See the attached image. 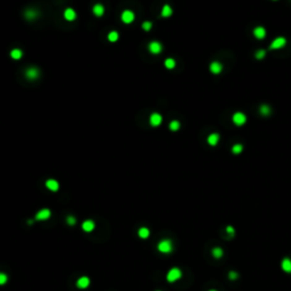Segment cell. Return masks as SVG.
I'll return each instance as SVG.
<instances>
[{
  "mask_svg": "<svg viewBox=\"0 0 291 291\" xmlns=\"http://www.w3.org/2000/svg\"><path fill=\"white\" fill-rule=\"evenodd\" d=\"M209 291H216V290H214V289H212V290H209Z\"/></svg>",
  "mask_w": 291,
  "mask_h": 291,
  "instance_id": "35",
  "label": "cell"
},
{
  "mask_svg": "<svg viewBox=\"0 0 291 291\" xmlns=\"http://www.w3.org/2000/svg\"><path fill=\"white\" fill-rule=\"evenodd\" d=\"M149 50L151 53H159L161 51V45L157 41H152L149 45Z\"/></svg>",
  "mask_w": 291,
  "mask_h": 291,
  "instance_id": "12",
  "label": "cell"
},
{
  "mask_svg": "<svg viewBox=\"0 0 291 291\" xmlns=\"http://www.w3.org/2000/svg\"><path fill=\"white\" fill-rule=\"evenodd\" d=\"M134 19V13L131 11H123L122 14V21L124 22V23H126V24H130V23H132Z\"/></svg>",
  "mask_w": 291,
  "mask_h": 291,
  "instance_id": "5",
  "label": "cell"
},
{
  "mask_svg": "<svg viewBox=\"0 0 291 291\" xmlns=\"http://www.w3.org/2000/svg\"><path fill=\"white\" fill-rule=\"evenodd\" d=\"M246 121H247V117L242 113H235L234 115H233V123H234L235 125H243Z\"/></svg>",
  "mask_w": 291,
  "mask_h": 291,
  "instance_id": "4",
  "label": "cell"
},
{
  "mask_svg": "<svg viewBox=\"0 0 291 291\" xmlns=\"http://www.w3.org/2000/svg\"><path fill=\"white\" fill-rule=\"evenodd\" d=\"M66 221H67V223H68V225H74L76 223V218L74 217V216H68Z\"/></svg>",
  "mask_w": 291,
  "mask_h": 291,
  "instance_id": "31",
  "label": "cell"
},
{
  "mask_svg": "<svg viewBox=\"0 0 291 291\" xmlns=\"http://www.w3.org/2000/svg\"><path fill=\"white\" fill-rule=\"evenodd\" d=\"M95 228H96L95 222L91 221V220H87V221L82 223V230L84 232H91L95 230Z\"/></svg>",
  "mask_w": 291,
  "mask_h": 291,
  "instance_id": "6",
  "label": "cell"
},
{
  "mask_svg": "<svg viewBox=\"0 0 291 291\" xmlns=\"http://www.w3.org/2000/svg\"><path fill=\"white\" fill-rule=\"evenodd\" d=\"M209 68H211L212 73L218 74L222 71V65L218 63V62H214V63L211 64V67H209Z\"/></svg>",
  "mask_w": 291,
  "mask_h": 291,
  "instance_id": "17",
  "label": "cell"
},
{
  "mask_svg": "<svg viewBox=\"0 0 291 291\" xmlns=\"http://www.w3.org/2000/svg\"><path fill=\"white\" fill-rule=\"evenodd\" d=\"M218 140H220V135H218L217 133L211 134V135L208 137V139H207L208 143L211 144V146H216V144H217V142H218Z\"/></svg>",
  "mask_w": 291,
  "mask_h": 291,
  "instance_id": "16",
  "label": "cell"
},
{
  "mask_svg": "<svg viewBox=\"0 0 291 291\" xmlns=\"http://www.w3.org/2000/svg\"><path fill=\"white\" fill-rule=\"evenodd\" d=\"M89 284H90V279H89L88 276H81L76 282V285L80 288V289H85V288H88Z\"/></svg>",
  "mask_w": 291,
  "mask_h": 291,
  "instance_id": "8",
  "label": "cell"
},
{
  "mask_svg": "<svg viewBox=\"0 0 291 291\" xmlns=\"http://www.w3.org/2000/svg\"><path fill=\"white\" fill-rule=\"evenodd\" d=\"M158 250L163 254H169L172 251L173 249V245L171 240H161L157 246Z\"/></svg>",
  "mask_w": 291,
  "mask_h": 291,
  "instance_id": "2",
  "label": "cell"
},
{
  "mask_svg": "<svg viewBox=\"0 0 291 291\" xmlns=\"http://www.w3.org/2000/svg\"><path fill=\"white\" fill-rule=\"evenodd\" d=\"M8 281V276L7 274L2 273V272H0V285H4V284L7 283Z\"/></svg>",
  "mask_w": 291,
  "mask_h": 291,
  "instance_id": "27",
  "label": "cell"
},
{
  "mask_svg": "<svg viewBox=\"0 0 291 291\" xmlns=\"http://www.w3.org/2000/svg\"><path fill=\"white\" fill-rule=\"evenodd\" d=\"M104 11H105V8H104V6L100 5V4L96 5L95 7H93V14H95L96 16H102Z\"/></svg>",
  "mask_w": 291,
  "mask_h": 291,
  "instance_id": "19",
  "label": "cell"
},
{
  "mask_svg": "<svg viewBox=\"0 0 291 291\" xmlns=\"http://www.w3.org/2000/svg\"><path fill=\"white\" fill-rule=\"evenodd\" d=\"M151 26H152V24H151L150 22H144L143 24H142V28L146 30V31H149L151 28Z\"/></svg>",
  "mask_w": 291,
  "mask_h": 291,
  "instance_id": "33",
  "label": "cell"
},
{
  "mask_svg": "<svg viewBox=\"0 0 291 291\" xmlns=\"http://www.w3.org/2000/svg\"><path fill=\"white\" fill-rule=\"evenodd\" d=\"M226 232L230 233V234H233V233H234V229L232 228V226H228V228H226Z\"/></svg>",
  "mask_w": 291,
  "mask_h": 291,
  "instance_id": "34",
  "label": "cell"
},
{
  "mask_svg": "<svg viewBox=\"0 0 291 291\" xmlns=\"http://www.w3.org/2000/svg\"><path fill=\"white\" fill-rule=\"evenodd\" d=\"M46 186L50 191H53V192H55V191H57V190L59 189V183L57 182L56 180L51 179V180H48L46 182Z\"/></svg>",
  "mask_w": 291,
  "mask_h": 291,
  "instance_id": "11",
  "label": "cell"
},
{
  "mask_svg": "<svg viewBox=\"0 0 291 291\" xmlns=\"http://www.w3.org/2000/svg\"><path fill=\"white\" fill-rule=\"evenodd\" d=\"M181 276H182L181 270L178 268V267H173V268H171L169 271V273L166 275V280L169 281V283H173V282L178 281L179 279H181Z\"/></svg>",
  "mask_w": 291,
  "mask_h": 291,
  "instance_id": "1",
  "label": "cell"
},
{
  "mask_svg": "<svg viewBox=\"0 0 291 291\" xmlns=\"http://www.w3.org/2000/svg\"><path fill=\"white\" fill-rule=\"evenodd\" d=\"M281 267H282V270H283L285 273H291V259L290 258H288V257L283 258L282 262H281Z\"/></svg>",
  "mask_w": 291,
  "mask_h": 291,
  "instance_id": "10",
  "label": "cell"
},
{
  "mask_svg": "<svg viewBox=\"0 0 291 291\" xmlns=\"http://www.w3.org/2000/svg\"><path fill=\"white\" fill-rule=\"evenodd\" d=\"M161 121H163V117L160 116V114L154 113V114L150 116V124L152 125V126H158V125H160Z\"/></svg>",
  "mask_w": 291,
  "mask_h": 291,
  "instance_id": "7",
  "label": "cell"
},
{
  "mask_svg": "<svg viewBox=\"0 0 291 291\" xmlns=\"http://www.w3.org/2000/svg\"><path fill=\"white\" fill-rule=\"evenodd\" d=\"M64 16H65V18H66L67 21H74L75 17H76V14H75V11H74L72 8H68V9L65 11Z\"/></svg>",
  "mask_w": 291,
  "mask_h": 291,
  "instance_id": "14",
  "label": "cell"
},
{
  "mask_svg": "<svg viewBox=\"0 0 291 291\" xmlns=\"http://www.w3.org/2000/svg\"><path fill=\"white\" fill-rule=\"evenodd\" d=\"M241 151H242L241 144H235V146H233V148H232V152H233V154H240Z\"/></svg>",
  "mask_w": 291,
  "mask_h": 291,
  "instance_id": "29",
  "label": "cell"
},
{
  "mask_svg": "<svg viewBox=\"0 0 291 291\" xmlns=\"http://www.w3.org/2000/svg\"><path fill=\"white\" fill-rule=\"evenodd\" d=\"M285 45V39L284 38H276L271 45V49H280Z\"/></svg>",
  "mask_w": 291,
  "mask_h": 291,
  "instance_id": "9",
  "label": "cell"
},
{
  "mask_svg": "<svg viewBox=\"0 0 291 291\" xmlns=\"http://www.w3.org/2000/svg\"><path fill=\"white\" fill-rule=\"evenodd\" d=\"M212 255H213L215 258H221V257H223L224 253H223L222 248H218V247H216V248H214L213 250H212Z\"/></svg>",
  "mask_w": 291,
  "mask_h": 291,
  "instance_id": "21",
  "label": "cell"
},
{
  "mask_svg": "<svg viewBox=\"0 0 291 291\" xmlns=\"http://www.w3.org/2000/svg\"><path fill=\"white\" fill-rule=\"evenodd\" d=\"M51 216V212L48 208H43L41 211H39L35 215V220L36 221H47L48 218H50Z\"/></svg>",
  "mask_w": 291,
  "mask_h": 291,
  "instance_id": "3",
  "label": "cell"
},
{
  "mask_svg": "<svg viewBox=\"0 0 291 291\" xmlns=\"http://www.w3.org/2000/svg\"><path fill=\"white\" fill-rule=\"evenodd\" d=\"M270 113H271V109L268 106L262 105V107H260V114H263V115H270Z\"/></svg>",
  "mask_w": 291,
  "mask_h": 291,
  "instance_id": "26",
  "label": "cell"
},
{
  "mask_svg": "<svg viewBox=\"0 0 291 291\" xmlns=\"http://www.w3.org/2000/svg\"><path fill=\"white\" fill-rule=\"evenodd\" d=\"M158 291H159V290H158Z\"/></svg>",
  "mask_w": 291,
  "mask_h": 291,
  "instance_id": "36",
  "label": "cell"
},
{
  "mask_svg": "<svg viewBox=\"0 0 291 291\" xmlns=\"http://www.w3.org/2000/svg\"><path fill=\"white\" fill-rule=\"evenodd\" d=\"M138 235H139V238L141 239H147L149 235H150V231H149V229L148 228H141L139 231H138Z\"/></svg>",
  "mask_w": 291,
  "mask_h": 291,
  "instance_id": "18",
  "label": "cell"
},
{
  "mask_svg": "<svg viewBox=\"0 0 291 291\" xmlns=\"http://www.w3.org/2000/svg\"><path fill=\"white\" fill-rule=\"evenodd\" d=\"M39 76V71L38 68H34V67H31L26 71V77H28L30 80H35L36 77Z\"/></svg>",
  "mask_w": 291,
  "mask_h": 291,
  "instance_id": "13",
  "label": "cell"
},
{
  "mask_svg": "<svg viewBox=\"0 0 291 291\" xmlns=\"http://www.w3.org/2000/svg\"><path fill=\"white\" fill-rule=\"evenodd\" d=\"M108 40L110 42H116V41L118 40V33L116 31H112L108 34Z\"/></svg>",
  "mask_w": 291,
  "mask_h": 291,
  "instance_id": "24",
  "label": "cell"
},
{
  "mask_svg": "<svg viewBox=\"0 0 291 291\" xmlns=\"http://www.w3.org/2000/svg\"><path fill=\"white\" fill-rule=\"evenodd\" d=\"M173 13L172 8L169 7V5H165L164 7H163V11H161V16L163 17H169V16H171Z\"/></svg>",
  "mask_w": 291,
  "mask_h": 291,
  "instance_id": "20",
  "label": "cell"
},
{
  "mask_svg": "<svg viewBox=\"0 0 291 291\" xmlns=\"http://www.w3.org/2000/svg\"><path fill=\"white\" fill-rule=\"evenodd\" d=\"M254 34H255V36H256L257 39H263L265 38V35H266V31H265V28H256L255 30H254Z\"/></svg>",
  "mask_w": 291,
  "mask_h": 291,
  "instance_id": "15",
  "label": "cell"
},
{
  "mask_svg": "<svg viewBox=\"0 0 291 291\" xmlns=\"http://www.w3.org/2000/svg\"><path fill=\"white\" fill-rule=\"evenodd\" d=\"M39 14L38 11H33V9H30V11H26V13H25V17L28 18V19H34L35 17H38Z\"/></svg>",
  "mask_w": 291,
  "mask_h": 291,
  "instance_id": "22",
  "label": "cell"
},
{
  "mask_svg": "<svg viewBox=\"0 0 291 291\" xmlns=\"http://www.w3.org/2000/svg\"><path fill=\"white\" fill-rule=\"evenodd\" d=\"M229 279H230V280H237V279H238V273L231 271V272L229 273Z\"/></svg>",
  "mask_w": 291,
  "mask_h": 291,
  "instance_id": "32",
  "label": "cell"
},
{
  "mask_svg": "<svg viewBox=\"0 0 291 291\" xmlns=\"http://www.w3.org/2000/svg\"><path fill=\"white\" fill-rule=\"evenodd\" d=\"M11 56L13 59L18 60L22 56H23V53H22V50H19V49H14V50H11Z\"/></svg>",
  "mask_w": 291,
  "mask_h": 291,
  "instance_id": "23",
  "label": "cell"
},
{
  "mask_svg": "<svg viewBox=\"0 0 291 291\" xmlns=\"http://www.w3.org/2000/svg\"><path fill=\"white\" fill-rule=\"evenodd\" d=\"M169 129L172 131H178L180 129V123L178 122V121H173V122H171V124H169Z\"/></svg>",
  "mask_w": 291,
  "mask_h": 291,
  "instance_id": "28",
  "label": "cell"
},
{
  "mask_svg": "<svg viewBox=\"0 0 291 291\" xmlns=\"http://www.w3.org/2000/svg\"><path fill=\"white\" fill-rule=\"evenodd\" d=\"M165 66L167 67L169 70H172L175 66V60L173 59V58H167V59L165 60Z\"/></svg>",
  "mask_w": 291,
  "mask_h": 291,
  "instance_id": "25",
  "label": "cell"
},
{
  "mask_svg": "<svg viewBox=\"0 0 291 291\" xmlns=\"http://www.w3.org/2000/svg\"><path fill=\"white\" fill-rule=\"evenodd\" d=\"M264 57H265V51H264V50H258V51L256 53L257 59H263Z\"/></svg>",
  "mask_w": 291,
  "mask_h": 291,
  "instance_id": "30",
  "label": "cell"
}]
</instances>
